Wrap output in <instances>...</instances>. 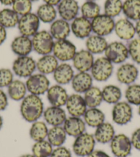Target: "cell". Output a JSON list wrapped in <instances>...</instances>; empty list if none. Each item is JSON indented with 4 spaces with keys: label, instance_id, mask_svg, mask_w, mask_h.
Returning <instances> with one entry per match:
<instances>
[{
    "label": "cell",
    "instance_id": "cell-53",
    "mask_svg": "<svg viewBox=\"0 0 140 157\" xmlns=\"http://www.w3.org/2000/svg\"><path fill=\"white\" fill-rule=\"evenodd\" d=\"M2 125H3V119H2V116L0 115V130H1V128H2Z\"/></svg>",
    "mask_w": 140,
    "mask_h": 157
},
{
    "label": "cell",
    "instance_id": "cell-38",
    "mask_svg": "<svg viewBox=\"0 0 140 157\" xmlns=\"http://www.w3.org/2000/svg\"><path fill=\"white\" fill-rule=\"evenodd\" d=\"M52 151V145L46 140L35 142L32 148V155L35 157H50Z\"/></svg>",
    "mask_w": 140,
    "mask_h": 157
},
{
    "label": "cell",
    "instance_id": "cell-7",
    "mask_svg": "<svg viewBox=\"0 0 140 157\" xmlns=\"http://www.w3.org/2000/svg\"><path fill=\"white\" fill-rule=\"evenodd\" d=\"M36 69V62L30 56H21L14 61L13 71L17 76L28 78L33 75Z\"/></svg>",
    "mask_w": 140,
    "mask_h": 157
},
{
    "label": "cell",
    "instance_id": "cell-6",
    "mask_svg": "<svg viewBox=\"0 0 140 157\" xmlns=\"http://www.w3.org/2000/svg\"><path fill=\"white\" fill-rule=\"evenodd\" d=\"M76 52L75 45L67 39L54 41L52 52L58 61L66 62L72 60Z\"/></svg>",
    "mask_w": 140,
    "mask_h": 157
},
{
    "label": "cell",
    "instance_id": "cell-51",
    "mask_svg": "<svg viewBox=\"0 0 140 157\" xmlns=\"http://www.w3.org/2000/svg\"><path fill=\"white\" fill-rule=\"evenodd\" d=\"M135 33L138 35V37L140 38V19L137 21L136 24L135 26Z\"/></svg>",
    "mask_w": 140,
    "mask_h": 157
},
{
    "label": "cell",
    "instance_id": "cell-34",
    "mask_svg": "<svg viewBox=\"0 0 140 157\" xmlns=\"http://www.w3.org/2000/svg\"><path fill=\"white\" fill-rule=\"evenodd\" d=\"M19 15L13 9L4 8L0 11V24L5 29H10L17 26Z\"/></svg>",
    "mask_w": 140,
    "mask_h": 157
},
{
    "label": "cell",
    "instance_id": "cell-23",
    "mask_svg": "<svg viewBox=\"0 0 140 157\" xmlns=\"http://www.w3.org/2000/svg\"><path fill=\"white\" fill-rule=\"evenodd\" d=\"M93 77L88 72H79L72 80V86L77 93H85L93 86Z\"/></svg>",
    "mask_w": 140,
    "mask_h": 157
},
{
    "label": "cell",
    "instance_id": "cell-41",
    "mask_svg": "<svg viewBox=\"0 0 140 157\" xmlns=\"http://www.w3.org/2000/svg\"><path fill=\"white\" fill-rule=\"evenodd\" d=\"M125 97L129 104L140 105V85L131 84L125 91Z\"/></svg>",
    "mask_w": 140,
    "mask_h": 157
},
{
    "label": "cell",
    "instance_id": "cell-9",
    "mask_svg": "<svg viewBox=\"0 0 140 157\" xmlns=\"http://www.w3.org/2000/svg\"><path fill=\"white\" fill-rule=\"evenodd\" d=\"M50 80L41 73L34 74L28 78L26 85L30 94L40 96L46 93L50 88Z\"/></svg>",
    "mask_w": 140,
    "mask_h": 157
},
{
    "label": "cell",
    "instance_id": "cell-42",
    "mask_svg": "<svg viewBox=\"0 0 140 157\" xmlns=\"http://www.w3.org/2000/svg\"><path fill=\"white\" fill-rule=\"evenodd\" d=\"M32 2L30 0H15L13 4V10L19 16L31 13Z\"/></svg>",
    "mask_w": 140,
    "mask_h": 157
},
{
    "label": "cell",
    "instance_id": "cell-17",
    "mask_svg": "<svg viewBox=\"0 0 140 157\" xmlns=\"http://www.w3.org/2000/svg\"><path fill=\"white\" fill-rule=\"evenodd\" d=\"M79 12V6L76 0H61L58 5V13L67 21L74 20Z\"/></svg>",
    "mask_w": 140,
    "mask_h": 157
},
{
    "label": "cell",
    "instance_id": "cell-19",
    "mask_svg": "<svg viewBox=\"0 0 140 157\" xmlns=\"http://www.w3.org/2000/svg\"><path fill=\"white\" fill-rule=\"evenodd\" d=\"M114 30L117 37L125 41L131 40L136 34L135 25L127 18L120 19L116 22Z\"/></svg>",
    "mask_w": 140,
    "mask_h": 157
},
{
    "label": "cell",
    "instance_id": "cell-57",
    "mask_svg": "<svg viewBox=\"0 0 140 157\" xmlns=\"http://www.w3.org/2000/svg\"><path fill=\"white\" fill-rule=\"evenodd\" d=\"M30 1H31V2H36V1H38V0H30Z\"/></svg>",
    "mask_w": 140,
    "mask_h": 157
},
{
    "label": "cell",
    "instance_id": "cell-20",
    "mask_svg": "<svg viewBox=\"0 0 140 157\" xmlns=\"http://www.w3.org/2000/svg\"><path fill=\"white\" fill-rule=\"evenodd\" d=\"M43 117L47 124L52 126L63 125L67 119L65 111L62 108L52 105L43 112Z\"/></svg>",
    "mask_w": 140,
    "mask_h": 157
},
{
    "label": "cell",
    "instance_id": "cell-56",
    "mask_svg": "<svg viewBox=\"0 0 140 157\" xmlns=\"http://www.w3.org/2000/svg\"><path fill=\"white\" fill-rule=\"evenodd\" d=\"M87 1H90V2H94V1H96V0H87Z\"/></svg>",
    "mask_w": 140,
    "mask_h": 157
},
{
    "label": "cell",
    "instance_id": "cell-29",
    "mask_svg": "<svg viewBox=\"0 0 140 157\" xmlns=\"http://www.w3.org/2000/svg\"><path fill=\"white\" fill-rule=\"evenodd\" d=\"M83 117L86 124L92 128L98 127L105 120V114L97 108L87 109Z\"/></svg>",
    "mask_w": 140,
    "mask_h": 157
},
{
    "label": "cell",
    "instance_id": "cell-43",
    "mask_svg": "<svg viewBox=\"0 0 140 157\" xmlns=\"http://www.w3.org/2000/svg\"><path fill=\"white\" fill-rule=\"evenodd\" d=\"M129 56L135 63L140 64V38L133 39L128 46Z\"/></svg>",
    "mask_w": 140,
    "mask_h": 157
},
{
    "label": "cell",
    "instance_id": "cell-11",
    "mask_svg": "<svg viewBox=\"0 0 140 157\" xmlns=\"http://www.w3.org/2000/svg\"><path fill=\"white\" fill-rule=\"evenodd\" d=\"M115 24L116 22L114 21L113 17H111L105 14H100L98 16L95 17L91 21L92 32L95 35L105 36L110 35L114 30Z\"/></svg>",
    "mask_w": 140,
    "mask_h": 157
},
{
    "label": "cell",
    "instance_id": "cell-18",
    "mask_svg": "<svg viewBox=\"0 0 140 157\" xmlns=\"http://www.w3.org/2000/svg\"><path fill=\"white\" fill-rule=\"evenodd\" d=\"M68 97L66 90L59 84L50 87L47 92V100L52 106L62 107L65 105Z\"/></svg>",
    "mask_w": 140,
    "mask_h": 157
},
{
    "label": "cell",
    "instance_id": "cell-46",
    "mask_svg": "<svg viewBox=\"0 0 140 157\" xmlns=\"http://www.w3.org/2000/svg\"><path fill=\"white\" fill-rule=\"evenodd\" d=\"M133 147L136 150H140V128L133 132L131 138Z\"/></svg>",
    "mask_w": 140,
    "mask_h": 157
},
{
    "label": "cell",
    "instance_id": "cell-55",
    "mask_svg": "<svg viewBox=\"0 0 140 157\" xmlns=\"http://www.w3.org/2000/svg\"><path fill=\"white\" fill-rule=\"evenodd\" d=\"M138 113H139V116H140V105H139V108H138Z\"/></svg>",
    "mask_w": 140,
    "mask_h": 157
},
{
    "label": "cell",
    "instance_id": "cell-4",
    "mask_svg": "<svg viewBox=\"0 0 140 157\" xmlns=\"http://www.w3.org/2000/svg\"><path fill=\"white\" fill-rule=\"evenodd\" d=\"M113 71V66L105 57H100L94 61L91 69V76L98 81H105L111 77Z\"/></svg>",
    "mask_w": 140,
    "mask_h": 157
},
{
    "label": "cell",
    "instance_id": "cell-45",
    "mask_svg": "<svg viewBox=\"0 0 140 157\" xmlns=\"http://www.w3.org/2000/svg\"><path fill=\"white\" fill-rule=\"evenodd\" d=\"M50 157H72V153L65 147H57L52 151Z\"/></svg>",
    "mask_w": 140,
    "mask_h": 157
},
{
    "label": "cell",
    "instance_id": "cell-16",
    "mask_svg": "<svg viewBox=\"0 0 140 157\" xmlns=\"http://www.w3.org/2000/svg\"><path fill=\"white\" fill-rule=\"evenodd\" d=\"M139 75V71L132 63H124L120 66L117 71L116 77L120 83L131 85L136 81Z\"/></svg>",
    "mask_w": 140,
    "mask_h": 157
},
{
    "label": "cell",
    "instance_id": "cell-8",
    "mask_svg": "<svg viewBox=\"0 0 140 157\" xmlns=\"http://www.w3.org/2000/svg\"><path fill=\"white\" fill-rule=\"evenodd\" d=\"M40 20L36 14L30 13L19 17L17 26L21 35L33 37L39 31Z\"/></svg>",
    "mask_w": 140,
    "mask_h": 157
},
{
    "label": "cell",
    "instance_id": "cell-3",
    "mask_svg": "<svg viewBox=\"0 0 140 157\" xmlns=\"http://www.w3.org/2000/svg\"><path fill=\"white\" fill-rule=\"evenodd\" d=\"M96 139L91 134L85 133L76 137L73 144V151L78 156H87L94 150Z\"/></svg>",
    "mask_w": 140,
    "mask_h": 157
},
{
    "label": "cell",
    "instance_id": "cell-22",
    "mask_svg": "<svg viewBox=\"0 0 140 157\" xmlns=\"http://www.w3.org/2000/svg\"><path fill=\"white\" fill-rule=\"evenodd\" d=\"M11 49L19 57L28 56L33 50L32 39L22 35L16 37L11 43Z\"/></svg>",
    "mask_w": 140,
    "mask_h": 157
},
{
    "label": "cell",
    "instance_id": "cell-12",
    "mask_svg": "<svg viewBox=\"0 0 140 157\" xmlns=\"http://www.w3.org/2000/svg\"><path fill=\"white\" fill-rule=\"evenodd\" d=\"M133 118V109L128 102L119 101L114 105L112 110V119L120 125H127Z\"/></svg>",
    "mask_w": 140,
    "mask_h": 157
},
{
    "label": "cell",
    "instance_id": "cell-37",
    "mask_svg": "<svg viewBox=\"0 0 140 157\" xmlns=\"http://www.w3.org/2000/svg\"><path fill=\"white\" fill-rule=\"evenodd\" d=\"M48 129L43 121H36L32 123L30 129V136L35 142L45 140L47 136Z\"/></svg>",
    "mask_w": 140,
    "mask_h": 157
},
{
    "label": "cell",
    "instance_id": "cell-21",
    "mask_svg": "<svg viewBox=\"0 0 140 157\" xmlns=\"http://www.w3.org/2000/svg\"><path fill=\"white\" fill-rule=\"evenodd\" d=\"M63 127L68 135L77 137L85 132L86 123L80 117L71 116L67 118Z\"/></svg>",
    "mask_w": 140,
    "mask_h": 157
},
{
    "label": "cell",
    "instance_id": "cell-30",
    "mask_svg": "<svg viewBox=\"0 0 140 157\" xmlns=\"http://www.w3.org/2000/svg\"><path fill=\"white\" fill-rule=\"evenodd\" d=\"M27 91L26 83L20 80H13L8 86V96L14 101L23 100L26 96Z\"/></svg>",
    "mask_w": 140,
    "mask_h": 157
},
{
    "label": "cell",
    "instance_id": "cell-5",
    "mask_svg": "<svg viewBox=\"0 0 140 157\" xmlns=\"http://www.w3.org/2000/svg\"><path fill=\"white\" fill-rule=\"evenodd\" d=\"M105 57L112 63H122L127 59L129 52L128 47L120 41H113L108 44L105 51Z\"/></svg>",
    "mask_w": 140,
    "mask_h": 157
},
{
    "label": "cell",
    "instance_id": "cell-26",
    "mask_svg": "<svg viewBox=\"0 0 140 157\" xmlns=\"http://www.w3.org/2000/svg\"><path fill=\"white\" fill-rule=\"evenodd\" d=\"M58 66V60L52 55H43L36 62V69L45 75L54 73Z\"/></svg>",
    "mask_w": 140,
    "mask_h": 157
},
{
    "label": "cell",
    "instance_id": "cell-44",
    "mask_svg": "<svg viewBox=\"0 0 140 157\" xmlns=\"http://www.w3.org/2000/svg\"><path fill=\"white\" fill-rule=\"evenodd\" d=\"M13 81V73L10 69H0V88L8 87Z\"/></svg>",
    "mask_w": 140,
    "mask_h": 157
},
{
    "label": "cell",
    "instance_id": "cell-47",
    "mask_svg": "<svg viewBox=\"0 0 140 157\" xmlns=\"http://www.w3.org/2000/svg\"><path fill=\"white\" fill-rule=\"evenodd\" d=\"M8 97L6 94L0 89V112L4 110L8 106Z\"/></svg>",
    "mask_w": 140,
    "mask_h": 157
},
{
    "label": "cell",
    "instance_id": "cell-32",
    "mask_svg": "<svg viewBox=\"0 0 140 157\" xmlns=\"http://www.w3.org/2000/svg\"><path fill=\"white\" fill-rule=\"evenodd\" d=\"M84 99L88 108H97L103 101L102 90L96 86H92L85 92Z\"/></svg>",
    "mask_w": 140,
    "mask_h": 157
},
{
    "label": "cell",
    "instance_id": "cell-54",
    "mask_svg": "<svg viewBox=\"0 0 140 157\" xmlns=\"http://www.w3.org/2000/svg\"><path fill=\"white\" fill-rule=\"evenodd\" d=\"M20 157H35L33 155H22Z\"/></svg>",
    "mask_w": 140,
    "mask_h": 157
},
{
    "label": "cell",
    "instance_id": "cell-13",
    "mask_svg": "<svg viewBox=\"0 0 140 157\" xmlns=\"http://www.w3.org/2000/svg\"><path fill=\"white\" fill-rule=\"evenodd\" d=\"M72 61L74 67L78 72H87L91 71L95 60L92 53L87 50H81L76 52Z\"/></svg>",
    "mask_w": 140,
    "mask_h": 157
},
{
    "label": "cell",
    "instance_id": "cell-1",
    "mask_svg": "<svg viewBox=\"0 0 140 157\" xmlns=\"http://www.w3.org/2000/svg\"><path fill=\"white\" fill-rule=\"evenodd\" d=\"M43 103L39 96L30 94L25 97L20 106L22 117L28 122L34 123L43 114Z\"/></svg>",
    "mask_w": 140,
    "mask_h": 157
},
{
    "label": "cell",
    "instance_id": "cell-31",
    "mask_svg": "<svg viewBox=\"0 0 140 157\" xmlns=\"http://www.w3.org/2000/svg\"><path fill=\"white\" fill-rule=\"evenodd\" d=\"M122 12L129 20L140 19V0H126L123 3Z\"/></svg>",
    "mask_w": 140,
    "mask_h": 157
},
{
    "label": "cell",
    "instance_id": "cell-35",
    "mask_svg": "<svg viewBox=\"0 0 140 157\" xmlns=\"http://www.w3.org/2000/svg\"><path fill=\"white\" fill-rule=\"evenodd\" d=\"M36 15L39 20L43 23H52L57 16V11L53 6L44 4L41 5L36 11Z\"/></svg>",
    "mask_w": 140,
    "mask_h": 157
},
{
    "label": "cell",
    "instance_id": "cell-48",
    "mask_svg": "<svg viewBox=\"0 0 140 157\" xmlns=\"http://www.w3.org/2000/svg\"><path fill=\"white\" fill-rule=\"evenodd\" d=\"M87 157H110L108 154L102 150H94Z\"/></svg>",
    "mask_w": 140,
    "mask_h": 157
},
{
    "label": "cell",
    "instance_id": "cell-2",
    "mask_svg": "<svg viewBox=\"0 0 140 157\" xmlns=\"http://www.w3.org/2000/svg\"><path fill=\"white\" fill-rule=\"evenodd\" d=\"M32 48L39 55H50L52 52L54 47V38L47 30L38 31L32 38Z\"/></svg>",
    "mask_w": 140,
    "mask_h": 157
},
{
    "label": "cell",
    "instance_id": "cell-50",
    "mask_svg": "<svg viewBox=\"0 0 140 157\" xmlns=\"http://www.w3.org/2000/svg\"><path fill=\"white\" fill-rule=\"evenodd\" d=\"M45 4H49L55 6H58V4L61 2V0H43Z\"/></svg>",
    "mask_w": 140,
    "mask_h": 157
},
{
    "label": "cell",
    "instance_id": "cell-40",
    "mask_svg": "<svg viewBox=\"0 0 140 157\" xmlns=\"http://www.w3.org/2000/svg\"><path fill=\"white\" fill-rule=\"evenodd\" d=\"M122 6L121 0H106L104 5L105 14L111 17H116L122 11Z\"/></svg>",
    "mask_w": 140,
    "mask_h": 157
},
{
    "label": "cell",
    "instance_id": "cell-49",
    "mask_svg": "<svg viewBox=\"0 0 140 157\" xmlns=\"http://www.w3.org/2000/svg\"><path fill=\"white\" fill-rule=\"evenodd\" d=\"M7 37V33L4 26L0 24V45H2L5 41Z\"/></svg>",
    "mask_w": 140,
    "mask_h": 157
},
{
    "label": "cell",
    "instance_id": "cell-28",
    "mask_svg": "<svg viewBox=\"0 0 140 157\" xmlns=\"http://www.w3.org/2000/svg\"><path fill=\"white\" fill-rule=\"evenodd\" d=\"M115 136L114 127L109 123L104 122L96 128L94 133V138L96 141L102 144L111 142Z\"/></svg>",
    "mask_w": 140,
    "mask_h": 157
},
{
    "label": "cell",
    "instance_id": "cell-36",
    "mask_svg": "<svg viewBox=\"0 0 140 157\" xmlns=\"http://www.w3.org/2000/svg\"><path fill=\"white\" fill-rule=\"evenodd\" d=\"M103 101L109 104H116L122 97V91L118 86L115 85L106 86L102 90Z\"/></svg>",
    "mask_w": 140,
    "mask_h": 157
},
{
    "label": "cell",
    "instance_id": "cell-10",
    "mask_svg": "<svg viewBox=\"0 0 140 157\" xmlns=\"http://www.w3.org/2000/svg\"><path fill=\"white\" fill-rule=\"evenodd\" d=\"M133 145L131 139L124 134H119L111 141V150L116 157H128L131 155Z\"/></svg>",
    "mask_w": 140,
    "mask_h": 157
},
{
    "label": "cell",
    "instance_id": "cell-52",
    "mask_svg": "<svg viewBox=\"0 0 140 157\" xmlns=\"http://www.w3.org/2000/svg\"><path fill=\"white\" fill-rule=\"evenodd\" d=\"M15 0H0V2L4 6H10L13 5V4Z\"/></svg>",
    "mask_w": 140,
    "mask_h": 157
},
{
    "label": "cell",
    "instance_id": "cell-15",
    "mask_svg": "<svg viewBox=\"0 0 140 157\" xmlns=\"http://www.w3.org/2000/svg\"><path fill=\"white\" fill-rule=\"evenodd\" d=\"M65 105L68 113L72 117H82L87 110L85 99L79 94H73L69 96Z\"/></svg>",
    "mask_w": 140,
    "mask_h": 157
},
{
    "label": "cell",
    "instance_id": "cell-33",
    "mask_svg": "<svg viewBox=\"0 0 140 157\" xmlns=\"http://www.w3.org/2000/svg\"><path fill=\"white\" fill-rule=\"evenodd\" d=\"M47 141L52 146H62L65 142L67 134L63 127L61 126H53L48 130L47 134Z\"/></svg>",
    "mask_w": 140,
    "mask_h": 157
},
{
    "label": "cell",
    "instance_id": "cell-27",
    "mask_svg": "<svg viewBox=\"0 0 140 157\" xmlns=\"http://www.w3.org/2000/svg\"><path fill=\"white\" fill-rule=\"evenodd\" d=\"M85 46L87 50L92 54H101L105 52L108 46V42L104 37L94 34L87 37Z\"/></svg>",
    "mask_w": 140,
    "mask_h": 157
},
{
    "label": "cell",
    "instance_id": "cell-25",
    "mask_svg": "<svg viewBox=\"0 0 140 157\" xmlns=\"http://www.w3.org/2000/svg\"><path fill=\"white\" fill-rule=\"evenodd\" d=\"M53 74L56 82L59 85H65L72 81L74 76V71L69 63H63L58 64Z\"/></svg>",
    "mask_w": 140,
    "mask_h": 157
},
{
    "label": "cell",
    "instance_id": "cell-39",
    "mask_svg": "<svg viewBox=\"0 0 140 157\" xmlns=\"http://www.w3.org/2000/svg\"><path fill=\"white\" fill-rule=\"evenodd\" d=\"M81 14L84 17L92 20L100 14V7L95 2L87 1L81 6Z\"/></svg>",
    "mask_w": 140,
    "mask_h": 157
},
{
    "label": "cell",
    "instance_id": "cell-24",
    "mask_svg": "<svg viewBox=\"0 0 140 157\" xmlns=\"http://www.w3.org/2000/svg\"><path fill=\"white\" fill-rule=\"evenodd\" d=\"M70 32L71 27L69 22L61 18L55 19L50 28V33L56 41L67 39Z\"/></svg>",
    "mask_w": 140,
    "mask_h": 157
},
{
    "label": "cell",
    "instance_id": "cell-14",
    "mask_svg": "<svg viewBox=\"0 0 140 157\" xmlns=\"http://www.w3.org/2000/svg\"><path fill=\"white\" fill-rule=\"evenodd\" d=\"M71 31L78 39H85L92 33L91 21L84 17H77L71 24Z\"/></svg>",
    "mask_w": 140,
    "mask_h": 157
}]
</instances>
